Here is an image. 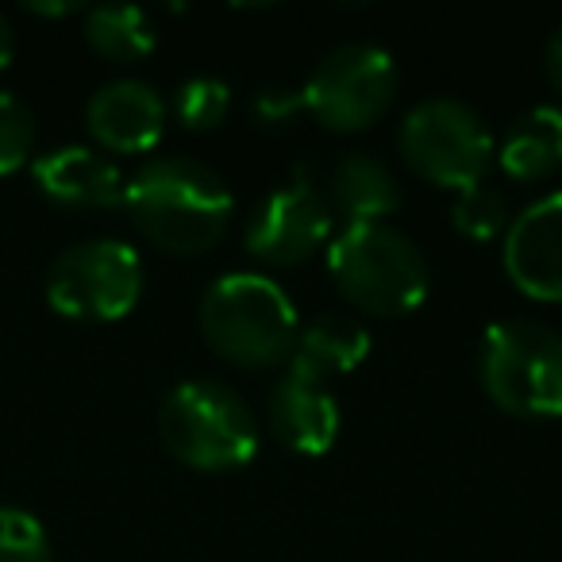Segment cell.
I'll return each mask as SVG.
<instances>
[{"label": "cell", "mask_w": 562, "mask_h": 562, "mask_svg": "<svg viewBox=\"0 0 562 562\" xmlns=\"http://www.w3.org/2000/svg\"><path fill=\"white\" fill-rule=\"evenodd\" d=\"M124 209L155 247L173 255H201L232 224V189L196 158H150L127 178Z\"/></svg>", "instance_id": "obj_1"}, {"label": "cell", "mask_w": 562, "mask_h": 562, "mask_svg": "<svg viewBox=\"0 0 562 562\" xmlns=\"http://www.w3.org/2000/svg\"><path fill=\"white\" fill-rule=\"evenodd\" d=\"M204 344L232 367L270 370L290 362L297 344V308L278 281L255 270H235L204 290L196 308Z\"/></svg>", "instance_id": "obj_2"}, {"label": "cell", "mask_w": 562, "mask_h": 562, "mask_svg": "<svg viewBox=\"0 0 562 562\" xmlns=\"http://www.w3.org/2000/svg\"><path fill=\"white\" fill-rule=\"evenodd\" d=\"M328 273L347 305L370 316L416 313L431 290L424 250L393 224H351L331 235Z\"/></svg>", "instance_id": "obj_3"}, {"label": "cell", "mask_w": 562, "mask_h": 562, "mask_svg": "<svg viewBox=\"0 0 562 562\" xmlns=\"http://www.w3.org/2000/svg\"><path fill=\"white\" fill-rule=\"evenodd\" d=\"M166 451L193 470H239L258 451V416L232 385L193 378L173 385L158 408Z\"/></svg>", "instance_id": "obj_4"}, {"label": "cell", "mask_w": 562, "mask_h": 562, "mask_svg": "<svg viewBox=\"0 0 562 562\" xmlns=\"http://www.w3.org/2000/svg\"><path fill=\"white\" fill-rule=\"evenodd\" d=\"M477 378L501 413L562 416V331L539 321H497L477 344Z\"/></svg>", "instance_id": "obj_5"}, {"label": "cell", "mask_w": 562, "mask_h": 562, "mask_svg": "<svg viewBox=\"0 0 562 562\" xmlns=\"http://www.w3.org/2000/svg\"><path fill=\"white\" fill-rule=\"evenodd\" d=\"M397 147L416 178L454 193L482 186L497 155L490 124L454 97H431L416 104L401 124Z\"/></svg>", "instance_id": "obj_6"}, {"label": "cell", "mask_w": 562, "mask_h": 562, "mask_svg": "<svg viewBox=\"0 0 562 562\" xmlns=\"http://www.w3.org/2000/svg\"><path fill=\"white\" fill-rule=\"evenodd\" d=\"M143 297V258L124 239L66 247L47 270V301L58 316L86 324L124 321Z\"/></svg>", "instance_id": "obj_7"}, {"label": "cell", "mask_w": 562, "mask_h": 562, "mask_svg": "<svg viewBox=\"0 0 562 562\" xmlns=\"http://www.w3.org/2000/svg\"><path fill=\"white\" fill-rule=\"evenodd\" d=\"M301 97L305 112L328 132H362L378 124L397 97V63L378 43H344L321 58Z\"/></svg>", "instance_id": "obj_8"}, {"label": "cell", "mask_w": 562, "mask_h": 562, "mask_svg": "<svg viewBox=\"0 0 562 562\" xmlns=\"http://www.w3.org/2000/svg\"><path fill=\"white\" fill-rule=\"evenodd\" d=\"M331 216L324 193L305 178H293L266 193L247 220V255L266 266H301L331 243Z\"/></svg>", "instance_id": "obj_9"}, {"label": "cell", "mask_w": 562, "mask_h": 562, "mask_svg": "<svg viewBox=\"0 0 562 562\" xmlns=\"http://www.w3.org/2000/svg\"><path fill=\"white\" fill-rule=\"evenodd\" d=\"M501 262L516 290L531 301H562V189L513 216Z\"/></svg>", "instance_id": "obj_10"}, {"label": "cell", "mask_w": 562, "mask_h": 562, "mask_svg": "<svg viewBox=\"0 0 562 562\" xmlns=\"http://www.w3.org/2000/svg\"><path fill=\"white\" fill-rule=\"evenodd\" d=\"M89 135L104 150L116 155H143L166 132V101L155 86L135 78H116L101 86L86 104Z\"/></svg>", "instance_id": "obj_11"}, {"label": "cell", "mask_w": 562, "mask_h": 562, "mask_svg": "<svg viewBox=\"0 0 562 562\" xmlns=\"http://www.w3.org/2000/svg\"><path fill=\"white\" fill-rule=\"evenodd\" d=\"M270 431L297 454H328L339 439V405L328 382H316L297 370H285L266 401Z\"/></svg>", "instance_id": "obj_12"}, {"label": "cell", "mask_w": 562, "mask_h": 562, "mask_svg": "<svg viewBox=\"0 0 562 562\" xmlns=\"http://www.w3.org/2000/svg\"><path fill=\"white\" fill-rule=\"evenodd\" d=\"M32 173L35 186L66 209H116V204H124L127 178L97 147H81V143L55 147L35 158Z\"/></svg>", "instance_id": "obj_13"}, {"label": "cell", "mask_w": 562, "mask_h": 562, "mask_svg": "<svg viewBox=\"0 0 562 562\" xmlns=\"http://www.w3.org/2000/svg\"><path fill=\"white\" fill-rule=\"evenodd\" d=\"M316 189L328 201L331 216H344L351 224H390V216L401 209V181L382 158L367 150L339 155L331 166H321Z\"/></svg>", "instance_id": "obj_14"}, {"label": "cell", "mask_w": 562, "mask_h": 562, "mask_svg": "<svg viewBox=\"0 0 562 562\" xmlns=\"http://www.w3.org/2000/svg\"><path fill=\"white\" fill-rule=\"evenodd\" d=\"M370 355V331L347 313H324L297 331L290 355V370L308 374L316 382H331L359 370Z\"/></svg>", "instance_id": "obj_15"}, {"label": "cell", "mask_w": 562, "mask_h": 562, "mask_svg": "<svg viewBox=\"0 0 562 562\" xmlns=\"http://www.w3.org/2000/svg\"><path fill=\"white\" fill-rule=\"evenodd\" d=\"M493 162L513 181H543L562 170V109L536 104L508 124Z\"/></svg>", "instance_id": "obj_16"}, {"label": "cell", "mask_w": 562, "mask_h": 562, "mask_svg": "<svg viewBox=\"0 0 562 562\" xmlns=\"http://www.w3.org/2000/svg\"><path fill=\"white\" fill-rule=\"evenodd\" d=\"M86 40L109 63H139L155 50L158 32L155 20L135 4H101V9H89Z\"/></svg>", "instance_id": "obj_17"}, {"label": "cell", "mask_w": 562, "mask_h": 562, "mask_svg": "<svg viewBox=\"0 0 562 562\" xmlns=\"http://www.w3.org/2000/svg\"><path fill=\"white\" fill-rule=\"evenodd\" d=\"M451 224L454 232H462L467 239H497V235L508 232L513 224V212H508V196L493 186H474V189H462L459 201L451 209Z\"/></svg>", "instance_id": "obj_18"}, {"label": "cell", "mask_w": 562, "mask_h": 562, "mask_svg": "<svg viewBox=\"0 0 562 562\" xmlns=\"http://www.w3.org/2000/svg\"><path fill=\"white\" fill-rule=\"evenodd\" d=\"M227 109H232V86L212 78V74L189 78L186 86L178 89V97H173V112H178L181 124L193 127V132L216 127L220 120L227 116Z\"/></svg>", "instance_id": "obj_19"}, {"label": "cell", "mask_w": 562, "mask_h": 562, "mask_svg": "<svg viewBox=\"0 0 562 562\" xmlns=\"http://www.w3.org/2000/svg\"><path fill=\"white\" fill-rule=\"evenodd\" d=\"M0 562H55L40 516L16 505H0Z\"/></svg>", "instance_id": "obj_20"}, {"label": "cell", "mask_w": 562, "mask_h": 562, "mask_svg": "<svg viewBox=\"0 0 562 562\" xmlns=\"http://www.w3.org/2000/svg\"><path fill=\"white\" fill-rule=\"evenodd\" d=\"M35 147V116L16 93L0 89V178L16 173Z\"/></svg>", "instance_id": "obj_21"}, {"label": "cell", "mask_w": 562, "mask_h": 562, "mask_svg": "<svg viewBox=\"0 0 562 562\" xmlns=\"http://www.w3.org/2000/svg\"><path fill=\"white\" fill-rule=\"evenodd\" d=\"M305 112V97L301 89H285V86H273V89H258L250 97V116L258 120L262 127H281L297 120Z\"/></svg>", "instance_id": "obj_22"}, {"label": "cell", "mask_w": 562, "mask_h": 562, "mask_svg": "<svg viewBox=\"0 0 562 562\" xmlns=\"http://www.w3.org/2000/svg\"><path fill=\"white\" fill-rule=\"evenodd\" d=\"M543 66H547V78H551V86L562 93V24L554 27V32H551V40H547Z\"/></svg>", "instance_id": "obj_23"}, {"label": "cell", "mask_w": 562, "mask_h": 562, "mask_svg": "<svg viewBox=\"0 0 562 562\" xmlns=\"http://www.w3.org/2000/svg\"><path fill=\"white\" fill-rule=\"evenodd\" d=\"M12 55H16V40H12V27L9 20L0 16V70L12 63Z\"/></svg>", "instance_id": "obj_24"}, {"label": "cell", "mask_w": 562, "mask_h": 562, "mask_svg": "<svg viewBox=\"0 0 562 562\" xmlns=\"http://www.w3.org/2000/svg\"><path fill=\"white\" fill-rule=\"evenodd\" d=\"M27 12H40V16H66V12H74V4H27Z\"/></svg>", "instance_id": "obj_25"}]
</instances>
